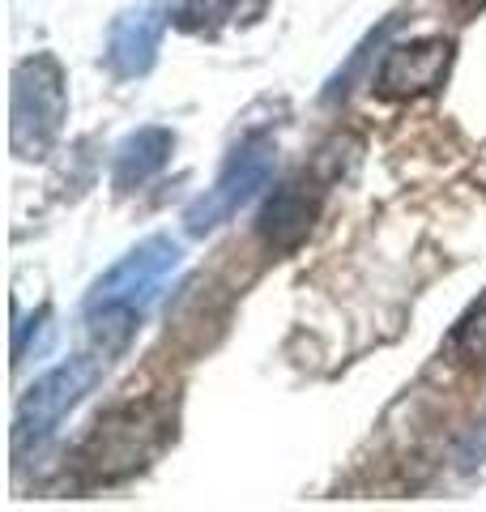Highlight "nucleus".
<instances>
[{"label": "nucleus", "instance_id": "nucleus-1", "mask_svg": "<svg viewBox=\"0 0 486 512\" xmlns=\"http://www.w3.org/2000/svg\"><path fill=\"white\" fill-rule=\"evenodd\" d=\"M180 261H184V252L171 235H150V239H141L133 252H124V261L111 265L107 274L90 286L86 303H81L94 338L103 346L128 342L137 316L154 303L162 282L180 269Z\"/></svg>", "mask_w": 486, "mask_h": 512}, {"label": "nucleus", "instance_id": "nucleus-2", "mask_svg": "<svg viewBox=\"0 0 486 512\" xmlns=\"http://www.w3.org/2000/svg\"><path fill=\"white\" fill-rule=\"evenodd\" d=\"M175 410L162 397H141V402H124L99 414L90 436L77 448V470L86 487H111L133 478L145 461L162 453L171 440Z\"/></svg>", "mask_w": 486, "mask_h": 512}, {"label": "nucleus", "instance_id": "nucleus-3", "mask_svg": "<svg viewBox=\"0 0 486 512\" xmlns=\"http://www.w3.org/2000/svg\"><path fill=\"white\" fill-rule=\"evenodd\" d=\"M69 111V90H64V69L52 52H35L13 69V99H9V146L18 158L35 163L47 158L64 128Z\"/></svg>", "mask_w": 486, "mask_h": 512}, {"label": "nucleus", "instance_id": "nucleus-4", "mask_svg": "<svg viewBox=\"0 0 486 512\" xmlns=\"http://www.w3.org/2000/svg\"><path fill=\"white\" fill-rule=\"evenodd\" d=\"M273 167H278V146H273L269 137H243L231 150V158L222 163L218 180L184 210L188 235H209V231H218L222 222H231L243 205L273 180Z\"/></svg>", "mask_w": 486, "mask_h": 512}, {"label": "nucleus", "instance_id": "nucleus-5", "mask_svg": "<svg viewBox=\"0 0 486 512\" xmlns=\"http://www.w3.org/2000/svg\"><path fill=\"white\" fill-rule=\"evenodd\" d=\"M103 376V363L94 355H73L60 367H52L43 380H35L18 406V423H13V448L26 457L30 448H39L56 436V427L69 419V410L86 397Z\"/></svg>", "mask_w": 486, "mask_h": 512}, {"label": "nucleus", "instance_id": "nucleus-6", "mask_svg": "<svg viewBox=\"0 0 486 512\" xmlns=\"http://www.w3.org/2000/svg\"><path fill=\"white\" fill-rule=\"evenodd\" d=\"M452 39L444 35H423V39H410V43H393L380 60L376 77H371V90L380 99H423V94H435L448 82V69H452Z\"/></svg>", "mask_w": 486, "mask_h": 512}, {"label": "nucleus", "instance_id": "nucleus-7", "mask_svg": "<svg viewBox=\"0 0 486 512\" xmlns=\"http://www.w3.org/2000/svg\"><path fill=\"white\" fill-rule=\"evenodd\" d=\"M324 180L316 171H299L290 175L282 188H273V197L265 201L261 218H256V235H261V244L273 252H295L307 235H312L316 218H320V205H324Z\"/></svg>", "mask_w": 486, "mask_h": 512}, {"label": "nucleus", "instance_id": "nucleus-8", "mask_svg": "<svg viewBox=\"0 0 486 512\" xmlns=\"http://www.w3.org/2000/svg\"><path fill=\"white\" fill-rule=\"evenodd\" d=\"M167 22H171V5L167 0H137V5L120 9L111 18L107 30V47H103V60L116 77H141L154 69L158 60V47L162 35H167Z\"/></svg>", "mask_w": 486, "mask_h": 512}, {"label": "nucleus", "instance_id": "nucleus-9", "mask_svg": "<svg viewBox=\"0 0 486 512\" xmlns=\"http://www.w3.org/2000/svg\"><path fill=\"white\" fill-rule=\"evenodd\" d=\"M175 154V133L171 128H137V133H128L120 146H116V158H111V184L116 192H133L141 184H150L154 175L171 163Z\"/></svg>", "mask_w": 486, "mask_h": 512}, {"label": "nucleus", "instance_id": "nucleus-10", "mask_svg": "<svg viewBox=\"0 0 486 512\" xmlns=\"http://www.w3.org/2000/svg\"><path fill=\"white\" fill-rule=\"evenodd\" d=\"M269 0H171V22L188 35H218L235 22L261 18Z\"/></svg>", "mask_w": 486, "mask_h": 512}, {"label": "nucleus", "instance_id": "nucleus-11", "mask_svg": "<svg viewBox=\"0 0 486 512\" xmlns=\"http://www.w3.org/2000/svg\"><path fill=\"white\" fill-rule=\"evenodd\" d=\"M448 355L465 367H474V372H486V295L461 316V325L452 329Z\"/></svg>", "mask_w": 486, "mask_h": 512}, {"label": "nucleus", "instance_id": "nucleus-12", "mask_svg": "<svg viewBox=\"0 0 486 512\" xmlns=\"http://www.w3.org/2000/svg\"><path fill=\"white\" fill-rule=\"evenodd\" d=\"M393 26H397V18L380 22V26L371 30V35H367L359 47H354V56H350L346 69H337V73H333V82H329V90H324V99H329V103L346 99V94H350V82H354V77H359V73L367 69V60H371V56H376L380 47H384V39H388V30H393Z\"/></svg>", "mask_w": 486, "mask_h": 512}, {"label": "nucleus", "instance_id": "nucleus-13", "mask_svg": "<svg viewBox=\"0 0 486 512\" xmlns=\"http://www.w3.org/2000/svg\"><path fill=\"white\" fill-rule=\"evenodd\" d=\"M482 461H486V419L474 427V431H469V440L461 444V466L469 470V466H482Z\"/></svg>", "mask_w": 486, "mask_h": 512}, {"label": "nucleus", "instance_id": "nucleus-14", "mask_svg": "<svg viewBox=\"0 0 486 512\" xmlns=\"http://www.w3.org/2000/svg\"><path fill=\"white\" fill-rule=\"evenodd\" d=\"M448 9H452V13H457V18H461V22H474V18H478V13L486 9V0H448Z\"/></svg>", "mask_w": 486, "mask_h": 512}]
</instances>
